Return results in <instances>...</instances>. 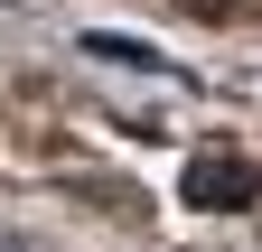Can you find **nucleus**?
Here are the masks:
<instances>
[{
    "label": "nucleus",
    "mask_w": 262,
    "mask_h": 252,
    "mask_svg": "<svg viewBox=\"0 0 262 252\" xmlns=\"http://www.w3.org/2000/svg\"><path fill=\"white\" fill-rule=\"evenodd\" d=\"M187 196H196V206H206V196H215V206H244V168H196Z\"/></svg>",
    "instance_id": "1"
}]
</instances>
